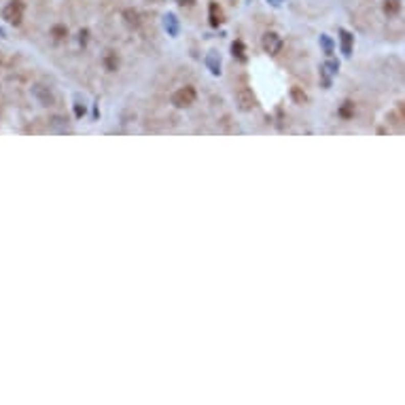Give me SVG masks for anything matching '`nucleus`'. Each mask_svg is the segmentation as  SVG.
I'll return each mask as SVG.
<instances>
[{
    "label": "nucleus",
    "mask_w": 405,
    "mask_h": 405,
    "mask_svg": "<svg viewBox=\"0 0 405 405\" xmlns=\"http://www.w3.org/2000/svg\"><path fill=\"white\" fill-rule=\"evenodd\" d=\"M172 104H174L176 108H189L195 104L197 100V92L191 87V85H185V87H178L174 94H172Z\"/></svg>",
    "instance_id": "f257e3e1"
},
{
    "label": "nucleus",
    "mask_w": 405,
    "mask_h": 405,
    "mask_svg": "<svg viewBox=\"0 0 405 405\" xmlns=\"http://www.w3.org/2000/svg\"><path fill=\"white\" fill-rule=\"evenodd\" d=\"M236 104H238L240 110L251 112V110L257 106V98H255L253 89L246 87V85H244V87H238V89H236Z\"/></svg>",
    "instance_id": "f03ea898"
},
{
    "label": "nucleus",
    "mask_w": 405,
    "mask_h": 405,
    "mask_svg": "<svg viewBox=\"0 0 405 405\" xmlns=\"http://www.w3.org/2000/svg\"><path fill=\"white\" fill-rule=\"evenodd\" d=\"M24 11H26V7H24L21 0H11V3L5 7V11H3V17H5L9 24L17 26V24H21V19H24Z\"/></svg>",
    "instance_id": "7ed1b4c3"
},
{
    "label": "nucleus",
    "mask_w": 405,
    "mask_h": 405,
    "mask_svg": "<svg viewBox=\"0 0 405 405\" xmlns=\"http://www.w3.org/2000/svg\"><path fill=\"white\" fill-rule=\"evenodd\" d=\"M261 47H263L265 53L276 55V53H280V49H282V38H280L276 32H267V34H263V38H261Z\"/></svg>",
    "instance_id": "20e7f679"
},
{
    "label": "nucleus",
    "mask_w": 405,
    "mask_h": 405,
    "mask_svg": "<svg viewBox=\"0 0 405 405\" xmlns=\"http://www.w3.org/2000/svg\"><path fill=\"white\" fill-rule=\"evenodd\" d=\"M32 94H34V98L38 100V102H40L42 106L53 104V94L49 92V87H42V85H36V87L32 89Z\"/></svg>",
    "instance_id": "39448f33"
},
{
    "label": "nucleus",
    "mask_w": 405,
    "mask_h": 405,
    "mask_svg": "<svg viewBox=\"0 0 405 405\" xmlns=\"http://www.w3.org/2000/svg\"><path fill=\"white\" fill-rule=\"evenodd\" d=\"M223 24V11L216 3H210V26L219 28Z\"/></svg>",
    "instance_id": "423d86ee"
},
{
    "label": "nucleus",
    "mask_w": 405,
    "mask_h": 405,
    "mask_svg": "<svg viewBox=\"0 0 405 405\" xmlns=\"http://www.w3.org/2000/svg\"><path fill=\"white\" fill-rule=\"evenodd\" d=\"M384 13L388 17H395L397 13L401 11V0H384Z\"/></svg>",
    "instance_id": "0eeeda50"
},
{
    "label": "nucleus",
    "mask_w": 405,
    "mask_h": 405,
    "mask_svg": "<svg viewBox=\"0 0 405 405\" xmlns=\"http://www.w3.org/2000/svg\"><path fill=\"white\" fill-rule=\"evenodd\" d=\"M291 100L295 104H306L308 102V94L303 92V87H291Z\"/></svg>",
    "instance_id": "6e6552de"
},
{
    "label": "nucleus",
    "mask_w": 405,
    "mask_h": 405,
    "mask_svg": "<svg viewBox=\"0 0 405 405\" xmlns=\"http://www.w3.org/2000/svg\"><path fill=\"white\" fill-rule=\"evenodd\" d=\"M231 51H234V57H238L240 62H246V49H244L242 40H236L234 45H231Z\"/></svg>",
    "instance_id": "1a4fd4ad"
},
{
    "label": "nucleus",
    "mask_w": 405,
    "mask_h": 405,
    "mask_svg": "<svg viewBox=\"0 0 405 405\" xmlns=\"http://www.w3.org/2000/svg\"><path fill=\"white\" fill-rule=\"evenodd\" d=\"M340 34H342V51L346 55H350V51H352V34L346 32V30H342Z\"/></svg>",
    "instance_id": "9d476101"
},
{
    "label": "nucleus",
    "mask_w": 405,
    "mask_h": 405,
    "mask_svg": "<svg viewBox=\"0 0 405 405\" xmlns=\"http://www.w3.org/2000/svg\"><path fill=\"white\" fill-rule=\"evenodd\" d=\"M166 30H168L172 36H176V34H178V24H176V17L172 15V13L166 17Z\"/></svg>",
    "instance_id": "9b49d317"
},
{
    "label": "nucleus",
    "mask_w": 405,
    "mask_h": 405,
    "mask_svg": "<svg viewBox=\"0 0 405 405\" xmlns=\"http://www.w3.org/2000/svg\"><path fill=\"white\" fill-rule=\"evenodd\" d=\"M206 62H208V66H210V72H212V75H219V72H221V60H216L214 53H210V55L206 57Z\"/></svg>",
    "instance_id": "f8f14e48"
},
{
    "label": "nucleus",
    "mask_w": 405,
    "mask_h": 405,
    "mask_svg": "<svg viewBox=\"0 0 405 405\" xmlns=\"http://www.w3.org/2000/svg\"><path fill=\"white\" fill-rule=\"evenodd\" d=\"M51 34L55 36V40H62V38H64V36L68 34V30H66V28H64V26H55V28H53V30H51Z\"/></svg>",
    "instance_id": "ddd939ff"
},
{
    "label": "nucleus",
    "mask_w": 405,
    "mask_h": 405,
    "mask_svg": "<svg viewBox=\"0 0 405 405\" xmlns=\"http://www.w3.org/2000/svg\"><path fill=\"white\" fill-rule=\"evenodd\" d=\"M352 110H354V104L352 102H344V106L340 108V115H342V117H350Z\"/></svg>",
    "instance_id": "4468645a"
},
{
    "label": "nucleus",
    "mask_w": 405,
    "mask_h": 405,
    "mask_svg": "<svg viewBox=\"0 0 405 405\" xmlns=\"http://www.w3.org/2000/svg\"><path fill=\"white\" fill-rule=\"evenodd\" d=\"M117 66H119V57L117 55H108L106 57V68L108 70H117Z\"/></svg>",
    "instance_id": "2eb2a0df"
},
{
    "label": "nucleus",
    "mask_w": 405,
    "mask_h": 405,
    "mask_svg": "<svg viewBox=\"0 0 405 405\" xmlns=\"http://www.w3.org/2000/svg\"><path fill=\"white\" fill-rule=\"evenodd\" d=\"M321 42H323V47H325V51H327L329 55L333 53V42L329 40V36H321Z\"/></svg>",
    "instance_id": "dca6fc26"
},
{
    "label": "nucleus",
    "mask_w": 405,
    "mask_h": 405,
    "mask_svg": "<svg viewBox=\"0 0 405 405\" xmlns=\"http://www.w3.org/2000/svg\"><path fill=\"white\" fill-rule=\"evenodd\" d=\"M327 68H329V72H335V70L340 68V64L333 62V60H329V62H327Z\"/></svg>",
    "instance_id": "f3484780"
},
{
    "label": "nucleus",
    "mask_w": 405,
    "mask_h": 405,
    "mask_svg": "<svg viewBox=\"0 0 405 405\" xmlns=\"http://www.w3.org/2000/svg\"><path fill=\"white\" fill-rule=\"evenodd\" d=\"M75 115H77V117H83V115H85V106L75 104Z\"/></svg>",
    "instance_id": "a211bd4d"
},
{
    "label": "nucleus",
    "mask_w": 405,
    "mask_h": 405,
    "mask_svg": "<svg viewBox=\"0 0 405 405\" xmlns=\"http://www.w3.org/2000/svg\"><path fill=\"white\" fill-rule=\"evenodd\" d=\"M0 36H5V32H3V30H0Z\"/></svg>",
    "instance_id": "6ab92c4d"
}]
</instances>
